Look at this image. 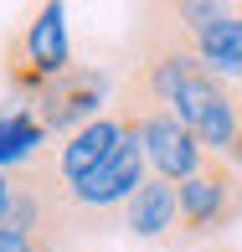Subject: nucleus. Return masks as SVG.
Here are the masks:
<instances>
[{"label":"nucleus","mask_w":242,"mask_h":252,"mask_svg":"<svg viewBox=\"0 0 242 252\" xmlns=\"http://www.w3.org/2000/svg\"><path fill=\"white\" fill-rule=\"evenodd\" d=\"M129 77H134V83H139L165 113H175L191 134L201 129V119L222 103L227 88H232V83H222V77H216L211 67L191 52L186 31H180L175 16H170V5H149V10H144Z\"/></svg>","instance_id":"nucleus-1"},{"label":"nucleus","mask_w":242,"mask_h":252,"mask_svg":"<svg viewBox=\"0 0 242 252\" xmlns=\"http://www.w3.org/2000/svg\"><path fill=\"white\" fill-rule=\"evenodd\" d=\"M113 113H119V119L129 124V134L139 139L144 165H149V175H155V180L180 186V180H191L196 170H201V159H206L201 139H196L175 113L160 108V103L149 98L129 72H124V83H119V103H113Z\"/></svg>","instance_id":"nucleus-2"},{"label":"nucleus","mask_w":242,"mask_h":252,"mask_svg":"<svg viewBox=\"0 0 242 252\" xmlns=\"http://www.w3.org/2000/svg\"><path fill=\"white\" fill-rule=\"evenodd\" d=\"M144 180H149L144 150L129 134V124H124V139L113 144V155L103 159L93 175H83L72 190H67V221H72V232H98V226H108L113 216L134 201V190H139Z\"/></svg>","instance_id":"nucleus-3"},{"label":"nucleus","mask_w":242,"mask_h":252,"mask_svg":"<svg viewBox=\"0 0 242 252\" xmlns=\"http://www.w3.org/2000/svg\"><path fill=\"white\" fill-rule=\"evenodd\" d=\"M72 62V47H67V21H62V5H36L5 41V77L21 98H36L47 83L67 72Z\"/></svg>","instance_id":"nucleus-4"},{"label":"nucleus","mask_w":242,"mask_h":252,"mask_svg":"<svg viewBox=\"0 0 242 252\" xmlns=\"http://www.w3.org/2000/svg\"><path fill=\"white\" fill-rule=\"evenodd\" d=\"M237 196H242V175L227 159L206 155L201 170L191 180L175 186V201H180V237L175 242H201V237H216L227 221L237 216Z\"/></svg>","instance_id":"nucleus-5"},{"label":"nucleus","mask_w":242,"mask_h":252,"mask_svg":"<svg viewBox=\"0 0 242 252\" xmlns=\"http://www.w3.org/2000/svg\"><path fill=\"white\" fill-rule=\"evenodd\" d=\"M175 26L186 31L191 52L211 67L222 83H242V5H196V0H180L170 5Z\"/></svg>","instance_id":"nucleus-6"},{"label":"nucleus","mask_w":242,"mask_h":252,"mask_svg":"<svg viewBox=\"0 0 242 252\" xmlns=\"http://www.w3.org/2000/svg\"><path fill=\"white\" fill-rule=\"evenodd\" d=\"M103 72H93V67H67L57 83H47L36 98L26 103L31 113H36V124L47 134H72V129H83V124H93L98 113H103Z\"/></svg>","instance_id":"nucleus-7"},{"label":"nucleus","mask_w":242,"mask_h":252,"mask_svg":"<svg viewBox=\"0 0 242 252\" xmlns=\"http://www.w3.org/2000/svg\"><path fill=\"white\" fill-rule=\"evenodd\" d=\"M124 139V119L113 108H103L93 124H83V129H72L62 144L52 150V159H57V175H62V186L72 190L83 175H93V170L103 165V159L113 155V144Z\"/></svg>","instance_id":"nucleus-8"},{"label":"nucleus","mask_w":242,"mask_h":252,"mask_svg":"<svg viewBox=\"0 0 242 252\" xmlns=\"http://www.w3.org/2000/svg\"><path fill=\"white\" fill-rule=\"evenodd\" d=\"M175 221H180L175 186H170V180H155V175H149L144 186L134 190V201L124 206V226H129L134 237H170Z\"/></svg>","instance_id":"nucleus-9"},{"label":"nucleus","mask_w":242,"mask_h":252,"mask_svg":"<svg viewBox=\"0 0 242 252\" xmlns=\"http://www.w3.org/2000/svg\"><path fill=\"white\" fill-rule=\"evenodd\" d=\"M41 144H47V129L36 124V113H31V108H16V113L0 119V165H5V170L36 159Z\"/></svg>","instance_id":"nucleus-10"},{"label":"nucleus","mask_w":242,"mask_h":252,"mask_svg":"<svg viewBox=\"0 0 242 252\" xmlns=\"http://www.w3.org/2000/svg\"><path fill=\"white\" fill-rule=\"evenodd\" d=\"M67 226H47V221H0V252H62Z\"/></svg>","instance_id":"nucleus-11"},{"label":"nucleus","mask_w":242,"mask_h":252,"mask_svg":"<svg viewBox=\"0 0 242 252\" xmlns=\"http://www.w3.org/2000/svg\"><path fill=\"white\" fill-rule=\"evenodd\" d=\"M5 211H10V180L0 175V221H5Z\"/></svg>","instance_id":"nucleus-12"},{"label":"nucleus","mask_w":242,"mask_h":252,"mask_svg":"<svg viewBox=\"0 0 242 252\" xmlns=\"http://www.w3.org/2000/svg\"><path fill=\"white\" fill-rule=\"evenodd\" d=\"M237 93H242V83H237Z\"/></svg>","instance_id":"nucleus-13"}]
</instances>
